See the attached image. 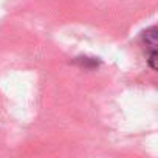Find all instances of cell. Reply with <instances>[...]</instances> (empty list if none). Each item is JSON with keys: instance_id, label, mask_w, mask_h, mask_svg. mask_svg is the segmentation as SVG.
<instances>
[{"instance_id": "obj_1", "label": "cell", "mask_w": 158, "mask_h": 158, "mask_svg": "<svg viewBox=\"0 0 158 158\" xmlns=\"http://www.w3.org/2000/svg\"><path fill=\"white\" fill-rule=\"evenodd\" d=\"M156 36H158V28L153 25L150 28H147L146 31L141 33V45L144 47L146 53H147V64L149 67L156 71L158 67H156V56H158V51H156V47H158V42H156Z\"/></svg>"}, {"instance_id": "obj_2", "label": "cell", "mask_w": 158, "mask_h": 158, "mask_svg": "<svg viewBox=\"0 0 158 158\" xmlns=\"http://www.w3.org/2000/svg\"><path fill=\"white\" fill-rule=\"evenodd\" d=\"M76 62H77V64H81L82 67H89V65L95 67V65H98V60H95V59H89V57H76Z\"/></svg>"}]
</instances>
